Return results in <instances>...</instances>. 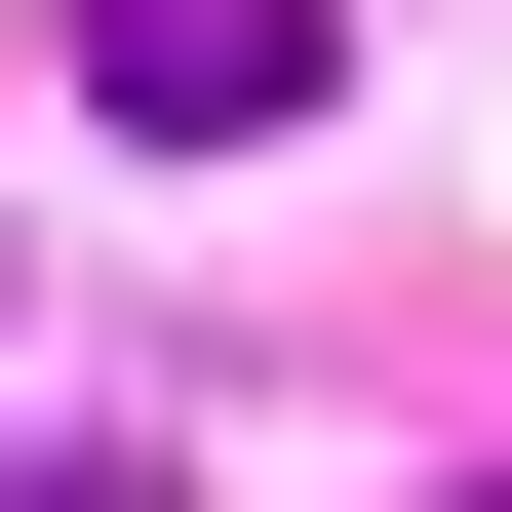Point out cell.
Instances as JSON below:
<instances>
[{
  "mask_svg": "<svg viewBox=\"0 0 512 512\" xmlns=\"http://www.w3.org/2000/svg\"><path fill=\"white\" fill-rule=\"evenodd\" d=\"M79 79H119L158 158H237V119H316V79H355V0H79Z\"/></svg>",
  "mask_w": 512,
  "mask_h": 512,
  "instance_id": "1",
  "label": "cell"
},
{
  "mask_svg": "<svg viewBox=\"0 0 512 512\" xmlns=\"http://www.w3.org/2000/svg\"><path fill=\"white\" fill-rule=\"evenodd\" d=\"M0 512H158V473H0Z\"/></svg>",
  "mask_w": 512,
  "mask_h": 512,
  "instance_id": "2",
  "label": "cell"
}]
</instances>
